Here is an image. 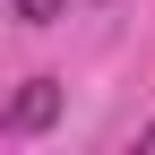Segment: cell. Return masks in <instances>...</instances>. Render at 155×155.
<instances>
[{"label":"cell","instance_id":"6da1fadb","mask_svg":"<svg viewBox=\"0 0 155 155\" xmlns=\"http://www.w3.org/2000/svg\"><path fill=\"white\" fill-rule=\"evenodd\" d=\"M52 112H61V86H52V78H26V95H17V104H9V129H17V138H26V129H43Z\"/></svg>","mask_w":155,"mask_h":155},{"label":"cell","instance_id":"7a4b0ae2","mask_svg":"<svg viewBox=\"0 0 155 155\" xmlns=\"http://www.w3.org/2000/svg\"><path fill=\"white\" fill-rule=\"evenodd\" d=\"M61 9H69V0H17V26H52Z\"/></svg>","mask_w":155,"mask_h":155}]
</instances>
